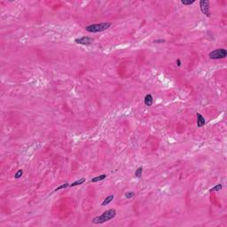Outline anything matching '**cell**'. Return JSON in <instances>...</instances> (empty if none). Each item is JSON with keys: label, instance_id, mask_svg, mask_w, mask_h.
Returning a JSON list of instances; mask_svg holds the SVG:
<instances>
[{"label": "cell", "instance_id": "cell-1", "mask_svg": "<svg viewBox=\"0 0 227 227\" xmlns=\"http://www.w3.org/2000/svg\"><path fill=\"white\" fill-rule=\"evenodd\" d=\"M115 216H116L115 209H108V210H106L101 216L94 217L93 219H92V223L96 224V225H101V224L106 223V222L114 218Z\"/></svg>", "mask_w": 227, "mask_h": 227}, {"label": "cell", "instance_id": "cell-2", "mask_svg": "<svg viewBox=\"0 0 227 227\" xmlns=\"http://www.w3.org/2000/svg\"><path fill=\"white\" fill-rule=\"evenodd\" d=\"M111 25L112 24L110 22H101V23L89 25V26L86 27L85 29L86 31L90 32V33H99V32L105 31L108 28H109Z\"/></svg>", "mask_w": 227, "mask_h": 227}, {"label": "cell", "instance_id": "cell-3", "mask_svg": "<svg viewBox=\"0 0 227 227\" xmlns=\"http://www.w3.org/2000/svg\"><path fill=\"white\" fill-rule=\"evenodd\" d=\"M227 56V51L224 48L221 49H217L212 52H209V57L211 60H220V59H225Z\"/></svg>", "mask_w": 227, "mask_h": 227}, {"label": "cell", "instance_id": "cell-4", "mask_svg": "<svg viewBox=\"0 0 227 227\" xmlns=\"http://www.w3.org/2000/svg\"><path fill=\"white\" fill-rule=\"evenodd\" d=\"M201 4V10L202 12V13L205 14L208 17H210L211 16V12H210V3L208 0H202L200 2Z\"/></svg>", "mask_w": 227, "mask_h": 227}, {"label": "cell", "instance_id": "cell-5", "mask_svg": "<svg viewBox=\"0 0 227 227\" xmlns=\"http://www.w3.org/2000/svg\"><path fill=\"white\" fill-rule=\"evenodd\" d=\"M93 41L92 37H89V36H82V37L79 38H76L75 39V42L76 44H84V45H88V44H91Z\"/></svg>", "mask_w": 227, "mask_h": 227}, {"label": "cell", "instance_id": "cell-6", "mask_svg": "<svg viewBox=\"0 0 227 227\" xmlns=\"http://www.w3.org/2000/svg\"><path fill=\"white\" fill-rule=\"evenodd\" d=\"M196 116H197V126L199 128L203 127L206 123V121H205V119H204V117L201 115L200 113L196 114Z\"/></svg>", "mask_w": 227, "mask_h": 227}, {"label": "cell", "instance_id": "cell-7", "mask_svg": "<svg viewBox=\"0 0 227 227\" xmlns=\"http://www.w3.org/2000/svg\"><path fill=\"white\" fill-rule=\"evenodd\" d=\"M145 105L147 107H151L153 105V96L151 94H146L145 97Z\"/></svg>", "mask_w": 227, "mask_h": 227}, {"label": "cell", "instance_id": "cell-8", "mask_svg": "<svg viewBox=\"0 0 227 227\" xmlns=\"http://www.w3.org/2000/svg\"><path fill=\"white\" fill-rule=\"evenodd\" d=\"M107 177V176L105 175V174H102V175L100 176H98V177H93L92 180H91V182L92 183H96V182H100V181H102V180H104L105 178Z\"/></svg>", "mask_w": 227, "mask_h": 227}, {"label": "cell", "instance_id": "cell-9", "mask_svg": "<svg viewBox=\"0 0 227 227\" xmlns=\"http://www.w3.org/2000/svg\"><path fill=\"white\" fill-rule=\"evenodd\" d=\"M84 182H85V178H84V177H82V178H80V179H78V180H76V181L73 182L71 185H69V186H70V187H74V186H76V185H82V184H84Z\"/></svg>", "mask_w": 227, "mask_h": 227}, {"label": "cell", "instance_id": "cell-10", "mask_svg": "<svg viewBox=\"0 0 227 227\" xmlns=\"http://www.w3.org/2000/svg\"><path fill=\"white\" fill-rule=\"evenodd\" d=\"M114 200V195H109V196H108V197L106 198V199L104 200L103 201V202H102V204L101 205L102 206H107L108 204H109L110 202H112V201Z\"/></svg>", "mask_w": 227, "mask_h": 227}, {"label": "cell", "instance_id": "cell-11", "mask_svg": "<svg viewBox=\"0 0 227 227\" xmlns=\"http://www.w3.org/2000/svg\"><path fill=\"white\" fill-rule=\"evenodd\" d=\"M222 188H223V185H221V184H218V185H217L216 186H214L213 188H211V189L209 190V192H220L222 190Z\"/></svg>", "mask_w": 227, "mask_h": 227}, {"label": "cell", "instance_id": "cell-12", "mask_svg": "<svg viewBox=\"0 0 227 227\" xmlns=\"http://www.w3.org/2000/svg\"><path fill=\"white\" fill-rule=\"evenodd\" d=\"M142 172H143V168H142V167L138 168V169H137V170H136L135 176L137 177V178H140V177H142Z\"/></svg>", "mask_w": 227, "mask_h": 227}, {"label": "cell", "instance_id": "cell-13", "mask_svg": "<svg viewBox=\"0 0 227 227\" xmlns=\"http://www.w3.org/2000/svg\"><path fill=\"white\" fill-rule=\"evenodd\" d=\"M22 175H23V170H22V169H18V170H17V172L14 174V177H15L16 179H18V178L21 177Z\"/></svg>", "mask_w": 227, "mask_h": 227}, {"label": "cell", "instance_id": "cell-14", "mask_svg": "<svg viewBox=\"0 0 227 227\" xmlns=\"http://www.w3.org/2000/svg\"><path fill=\"white\" fill-rule=\"evenodd\" d=\"M68 186H69V184H68V183H65V184H63V185L58 186V187L54 190V192H57V191H59V190H61V189H64V188H67V187H68Z\"/></svg>", "mask_w": 227, "mask_h": 227}, {"label": "cell", "instance_id": "cell-15", "mask_svg": "<svg viewBox=\"0 0 227 227\" xmlns=\"http://www.w3.org/2000/svg\"><path fill=\"white\" fill-rule=\"evenodd\" d=\"M124 196H125V198H127V199H131V198H133L134 196H135V193H134L133 192H127V193H125Z\"/></svg>", "mask_w": 227, "mask_h": 227}, {"label": "cell", "instance_id": "cell-16", "mask_svg": "<svg viewBox=\"0 0 227 227\" xmlns=\"http://www.w3.org/2000/svg\"><path fill=\"white\" fill-rule=\"evenodd\" d=\"M181 3L183 4H185V5H190V4H194L195 3V0H190V1H186V0H182L181 1Z\"/></svg>", "mask_w": 227, "mask_h": 227}, {"label": "cell", "instance_id": "cell-17", "mask_svg": "<svg viewBox=\"0 0 227 227\" xmlns=\"http://www.w3.org/2000/svg\"><path fill=\"white\" fill-rule=\"evenodd\" d=\"M153 43L155 44H161V43H165V40L164 39H156L153 41Z\"/></svg>", "mask_w": 227, "mask_h": 227}, {"label": "cell", "instance_id": "cell-18", "mask_svg": "<svg viewBox=\"0 0 227 227\" xmlns=\"http://www.w3.org/2000/svg\"><path fill=\"white\" fill-rule=\"evenodd\" d=\"M176 62H177V66H178V67H180V66H181V60H180L179 59H177V61H176Z\"/></svg>", "mask_w": 227, "mask_h": 227}]
</instances>
